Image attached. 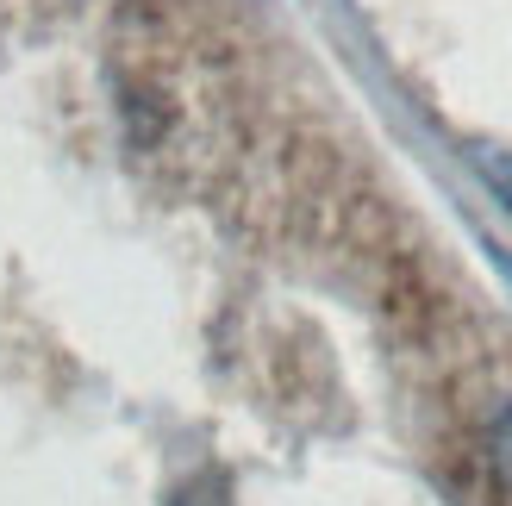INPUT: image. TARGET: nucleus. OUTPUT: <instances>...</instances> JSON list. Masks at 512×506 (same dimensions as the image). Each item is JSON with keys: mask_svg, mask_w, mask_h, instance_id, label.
<instances>
[]
</instances>
